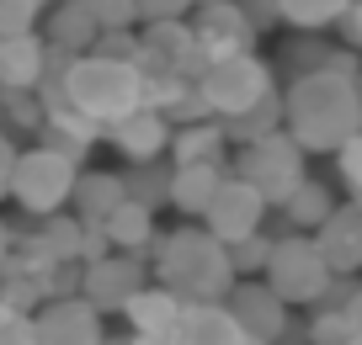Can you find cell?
<instances>
[{
    "mask_svg": "<svg viewBox=\"0 0 362 345\" xmlns=\"http://www.w3.org/2000/svg\"><path fill=\"white\" fill-rule=\"evenodd\" d=\"M192 32H197V48H203L208 64H214V59H229V54H250L256 37H261L240 0H203L192 11Z\"/></svg>",
    "mask_w": 362,
    "mask_h": 345,
    "instance_id": "9c48e42d",
    "label": "cell"
},
{
    "mask_svg": "<svg viewBox=\"0 0 362 345\" xmlns=\"http://www.w3.org/2000/svg\"><path fill=\"white\" fill-rule=\"evenodd\" d=\"M320 250H325V260L341 271H357L362 266V202H346V207H336L325 223L315 229Z\"/></svg>",
    "mask_w": 362,
    "mask_h": 345,
    "instance_id": "ffe728a7",
    "label": "cell"
},
{
    "mask_svg": "<svg viewBox=\"0 0 362 345\" xmlns=\"http://www.w3.org/2000/svg\"><path fill=\"white\" fill-rule=\"evenodd\" d=\"M134 340H139V334H134ZM139 345H176V340H139Z\"/></svg>",
    "mask_w": 362,
    "mask_h": 345,
    "instance_id": "60d3db41",
    "label": "cell"
},
{
    "mask_svg": "<svg viewBox=\"0 0 362 345\" xmlns=\"http://www.w3.org/2000/svg\"><path fill=\"white\" fill-rule=\"evenodd\" d=\"M229 144H256V138H267V133H277L283 128V96L272 90V96H261L250 111H240V117H229Z\"/></svg>",
    "mask_w": 362,
    "mask_h": 345,
    "instance_id": "83f0119b",
    "label": "cell"
},
{
    "mask_svg": "<svg viewBox=\"0 0 362 345\" xmlns=\"http://www.w3.org/2000/svg\"><path fill=\"white\" fill-rule=\"evenodd\" d=\"M155 277L165 282L170 292H181L187 303H224L235 292L240 271L229 260V245L214 234V229H192L181 223L170 234H160L155 245Z\"/></svg>",
    "mask_w": 362,
    "mask_h": 345,
    "instance_id": "7a4b0ae2",
    "label": "cell"
},
{
    "mask_svg": "<svg viewBox=\"0 0 362 345\" xmlns=\"http://www.w3.org/2000/svg\"><path fill=\"white\" fill-rule=\"evenodd\" d=\"M309 149L298 144L288 128H277V133L256 138V144H240V159H235V176H245L250 186L261 191V197L272 202V207H283L288 197H293V186L309 176Z\"/></svg>",
    "mask_w": 362,
    "mask_h": 345,
    "instance_id": "8992f818",
    "label": "cell"
},
{
    "mask_svg": "<svg viewBox=\"0 0 362 345\" xmlns=\"http://www.w3.org/2000/svg\"><path fill=\"white\" fill-rule=\"evenodd\" d=\"M181 308H187V298H181V292H170L165 282H160V287H139L134 298H128L123 319L134 324L139 340H176Z\"/></svg>",
    "mask_w": 362,
    "mask_h": 345,
    "instance_id": "2e32d148",
    "label": "cell"
},
{
    "mask_svg": "<svg viewBox=\"0 0 362 345\" xmlns=\"http://www.w3.org/2000/svg\"><path fill=\"white\" fill-rule=\"evenodd\" d=\"M43 37L64 54H90L102 43V22L90 11V0H48V16H43Z\"/></svg>",
    "mask_w": 362,
    "mask_h": 345,
    "instance_id": "e0dca14e",
    "label": "cell"
},
{
    "mask_svg": "<svg viewBox=\"0 0 362 345\" xmlns=\"http://www.w3.org/2000/svg\"><path fill=\"white\" fill-rule=\"evenodd\" d=\"M80 181V149L69 144H33L16 155V176H11V197L22 212L48 218V212H64L75 197Z\"/></svg>",
    "mask_w": 362,
    "mask_h": 345,
    "instance_id": "277c9868",
    "label": "cell"
},
{
    "mask_svg": "<svg viewBox=\"0 0 362 345\" xmlns=\"http://www.w3.org/2000/svg\"><path fill=\"white\" fill-rule=\"evenodd\" d=\"M33 319H37V345H107V334H102V308H96L86 292L48 298Z\"/></svg>",
    "mask_w": 362,
    "mask_h": 345,
    "instance_id": "8fae6325",
    "label": "cell"
},
{
    "mask_svg": "<svg viewBox=\"0 0 362 345\" xmlns=\"http://www.w3.org/2000/svg\"><path fill=\"white\" fill-rule=\"evenodd\" d=\"M90 11H96L102 32H128V27H139V0H90Z\"/></svg>",
    "mask_w": 362,
    "mask_h": 345,
    "instance_id": "1f68e13d",
    "label": "cell"
},
{
    "mask_svg": "<svg viewBox=\"0 0 362 345\" xmlns=\"http://www.w3.org/2000/svg\"><path fill=\"white\" fill-rule=\"evenodd\" d=\"M272 245H277V239H267V234H250V239H240V245H229V260H235V271H240V277H245V271H267Z\"/></svg>",
    "mask_w": 362,
    "mask_h": 345,
    "instance_id": "d6a6232c",
    "label": "cell"
},
{
    "mask_svg": "<svg viewBox=\"0 0 362 345\" xmlns=\"http://www.w3.org/2000/svg\"><path fill=\"white\" fill-rule=\"evenodd\" d=\"M16 155H22V149H16V138L6 133V128H0V197H11V176H16Z\"/></svg>",
    "mask_w": 362,
    "mask_h": 345,
    "instance_id": "d590c367",
    "label": "cell"
},
{
    "mask_svg": "<svg viewBox=\"0 0 362 345\" xmlns=\"http://www.w3.org/2000/svg\"><path fill=\"white\" fill-rule=\"evenodd\" d=\"M107 345H139V340H134V334H128V340H107Z\"/></svg>",
    "mask_w": 362,
    "mask_h": 345,
    "instance_id": "b9f144b4",
    "label": "cell"
},
{
    "mask_svg": "<svg viewBox=\"0 0 362 345\" xmlns=\"http://www.w3.org/2000/svg\"><path fill=\"white\" fill-rule=\"evenodd\" d=\"M48 298H54V266H37V260L11 250V260L0 266V303H11L22 313H37Z\"/></svg>",
    "mask_w": 362,
    "mask_h": 345,
    "instance_id": "d6986e66",
    "label": "cell"
},
{
    "mask_svg": "<svg viewBox=\"0 0 362 345\" xmlns=\"http://www.w3.org/2000/svg\"><path fill=\"white\" fill-rule=\"evenodd\" d=\"M336 170H341V181H346V191L362 202V133L336 149Z\"/></svg>",
    "mask_w": 362,
    "mask_h": 345,
    "instance_id": "836d02e7",
    "label": "cell"
},
{
    "mask_svg": "<svg viewBox=\"0 0 362 345\" xmlns=\"http://www.w3.org/2000/svg\"><path fill=\"white\" fill-rule=\"evenodd\" d=\"M64 90L80 111H90L102 128L123 123L128 111L144 107V69L139 59H123V54H107V48H90V54H75L64 75Z\"/></svg>",
    "mask_w": 362,
    "mask_h": 345,
    "instance_id": "3957f363",
    "label": "cell"
},
{
    "mask_svg": "<svg viewBox=\"0 0 362 345\" xmlns=\"http://www.w3.org/2000/svg\"><path fill=\"white\" fill-rule=\"evenodd\" d=\"M197 6H203V0H197Z\"/></svg>",
    "mask_w": 362,
    "mask_h": 345,
    "instance_id": "f6af8a7d",
    "label": "cell"
},
{
    "mask_svg": "<svg viewBox=\"0 0 362 345\" xmlns=\"http://www.w3.org/2000/svg\"><path fill=\"white\" fill-rule=\"evenodd\" d=\"M245 6V16L256 22V32H272V27L283 22V11H277V0H240Z\"/></svg>",
    "mask_w": 362,
    "mask_h": 345,
    "instance_id": "8d00e7d4",
    "label": "cell"
},
{
    "mask_svg": "<svg viewBox=\"0 0 362 345\" xmlns=\"http://www.w3.org/2000/svg\"><path fill=\"white\" fill-rule=\"evenodd\" d=\"M346 319H351V329L362 334V287H357V292L346 298Z\"/></svg>",
    "mask_w": 362,
    "mask_h": 345,
    "instance_id": "f35d334b",
    "label": "cell"
},
{
    "mask_svg": "<svg viewBox=\"0 0 362 345\" xmlns=\"http://www.w3.org/2000/svg\"><path fill=\"white\" fill-rule=\"evenodd\" d=\"M0 345H37V319L0 303Z\"/></svg>",
    "mask_w": 362,
    "mask_h": 345,
    "instance_id": "4dcf8cb0",
    "label": "cell"
},
{
    "mask_svg": "<svg viewBox=\"0 0 362 345\" xmlns=\"http://www.w3.org/2000/svg\"><path fill=\"white\" fill-rule=\"evenodd\" d=\"M107 234H112L117 250H134V255H144L149 239H155V207H149V202H139V197H128L123 207L107 218Z\"/></svg>",
    "mask_w": 362,
    "mask_h": 345,
    "instance_id": "cb8c5ba5",
    "label": "cell"
},
{
    "mask_svg": "<svg viewBox=\"0 0 362 345\" xmlns=\"http://www.w3.org/2000/svg\"><path fill=\"white\" fill-rule=\"evenodd\" d=\"M229 149V128L224 117H203V123H181L170 138V159L176 165H203V159H224Z\"/></svg>",
    "mask_w": 362,
    "mask_h": 345,
    "instance_id": "603a6c76",
    "label": "cell"
},
{
    "mask_svg": "<svg viewBox=\"0 0 362 345\" xmlns=\"http://www.w3.org/2000/svg\"><path fill=\"white\" fill-rule=\"evenodd\" d=\"M283 212H288V223L293 229H320V223L336 212V197H330V186H320L315 176H304L293 186V197L283 202Z\"/></svg>",
    "mask_w": 362,
    "mask_h": 345,
    "instance_id": "484cf974",
    "label": "cell"
},
{
    "mask_svg": "<svg viewBox=\"0 0 362 345\" xmlns=\"http://www.w3.org/2000/svg\"><path fill=\"white\" fill-rule=\"evenodd\" d=\"M267 207H272V202L261 197V191L250 186L245 176H235V170H229L224 186H218V197L208 202L203 223L214 229L218 239H224V245H240V239L261 234V218H267Z\"/></svg>",
    "mask_w": 362,
    "mask_h": 345,
    "instance_id": "30bf717a",
    "label": "cell"
},
{
    "mask_svg": "<svg viewBox=\"0 0 362 345\" xmlns=\"http://www.w3.org/2000/svg\"><path fill=\"white\" fill-rule=\"evenodd\" d=\"M197 85H203L208 107H214V117H240V111H250L261 96H272V64L250 48V54H229V59H214V64L197 75Z\"/></svg>",
    "mask_w": 362,
    "mask_h": 345,
    "instance_id": "52a82bcc",
    "label": "cell"
},
{
    "mask_svg": "<svg viewBox=\"0 0 362 345\" xmlns=\"http://www.w3.org/2000/svg\"><path fill=\"white\" fill-rule=\"evenodd\" d=\"M357 90H362V69H357Z\"/></svg>",
    "mask_w": 362,
    "mask_h": 345,
    "instance_id": "ee69618b",
    "label": "cell"
},
{
    "mask_svg": "<svg viewBox=\"0 0 362 345\" xmlns=\"http://www.w3.org/2000/svg\"><path fill=\"white\" fill-rule=\"evenodd\" d=\"M229 165L224 159H203V165H170V207L181 212V218H203L208 202L218 197V186H224Z\"/></svg>",
    "mask_w": 362,
    "mask_h": 345,
    "instance_id": "ac0fdd59",
    "label": "cell"
},
{
    "mask_svg": "<svg viewBox=\"0 0 362 345\" xmlns=\"http://www.w3.org/2000/svg\"><path fill=\"white\" fill-rule=\"evenodd\" d=\"M43 123H48V111H43V96H37V90L0 85V128H6V133H37Z\"/></svg>",
    "mask_w": 362,
    "mask_h": 345,
    "instance_id": "4316f807",
    "label": "cell"
},
{
    "mask_svg": "<svg viewBox=\"0 0 362 345\" xmlns=\"http://www.w3.org/2000/svg\"><path fill=\"white\" fill-rule=\"evenodd\" d=\"M341 37H346V48L362 54V0H351V11L341 16Z\"/></svg>",
    "mask_w": 362,
    "mask_h": 345,
    "instance_id": "74e56055",
    "label": "cell"
},
{
    "mask_svg": "<svg viewBox=\"0 0 362 345\" xmlns=\"http://www.w3.org/2000/svg\"><path fill=\"white\" fill-rule=\"evenodd\" d=\"M139 69L144 75H170V80H197L208 69L197 32L187 16L176 22H144L139 27Z\"/></svg>",
    "mask_w": 362,
    "mask_h": 345,
    "instance_id": "ba28073f",
    "label": "cell"
},
{
    "mask_svg": "<svg viewBox=\"0 0 362 345\" xmlns=\"http://www.w3.org/2000/svg\"><path fill=\"white\" fill-rule=\"evenodd\" d=\"M75 212L86 223H107L117 207L128 202V181L123 176H112V170H80V181H75Z\"/></svg>",
    "mask_w": 362,
    "mask_h": 345,
    "instance_id": "7402d4cb",
    "label": "cell"
},
{
    "mask_svg": "<svg viewBox=\"0 0 362 345\" xmlns=\"http://www.w3.org/2000/svg\"><path fill=\"white\" fill-rule=\"evenodd\" d=\"M43 16H48V0H0V37L43 32Z\"/></svg>",
    "mask_w": 362,
    "mask_h": 345,
    "instance_id": "f1b7e54d",
    "label": "cell"
},
{
    "mask_svg": "<svg viewBox=\"0 0 362 345\" xmlns=\"http://www.w3.org/2000/svg\"><path fill=\"white\" fill-rule=\"evenodd\" d=\"M341 345H362V334H351V340H341Z\"/></svg>",
    "mask_w": 362,
    "mask_h": 345,
    "instance_id": "7bdbcfd3",
    "label": "cell"
},
{
    "mask_svg": "<svg viewBox=\"0 0 362 345\" xmlns=\"http://www.w3.org/2000/svg\"><path fill=\"white\" fill-rule=\"evenodd\" d=\"M261 277L272 282V292L293 308V303H320L330 292V282H336V266L325 260V250H320V239H309L304 229H293L288 239H277L272 245V260Z\"/></svg>",
    "mask_w": 362,
    "mask_h": 345,
    "instance_id": "5b68a950",
    "label": "cell"
},
{
    "mask_svg": "<svg viewBox=\"0 0 362 345\" xmlns=\"http://www.w3.org/2000/svg\"><path fill=\"white\" fill-rule=\"evenodd\" d=\"M277 11H283V27H293V32H325V27H341L351 0H277Z\"/></svg>",
    "mask_w": 362,
    "mask_h": 345,
    "instance_id": "d4e9b609",
    "label": "cell"
},
{
    "mask_svg": "<svg viewBox=\"0 0 362 345\" xmlns=\"http://www.w3.org/2000/svg\"><path fill=\"white\" fill-rule=\"evenodd\" d=\"M229 308H235V319L245 324L250 334H256L261 345L267 340H277V334L288 329V303L272 292V282L261 277V282H235V292H229Z\"/></svg>",
    "mask_w": 362,
    "mask_h": 345,
    "instance_id": "9a60e30c",
    "label": "cell"
},
{
    "mask_svg": "<svg viewBox=\"0 0 362 345\" xmlns=\"http://www.w3.org/2000/svg\"><path fill=\"white\" fill-rule=\"evenodd\" d=\"M48 75V37L43 32H16L0 37V85H22L37 90Z\"/></svg>",
    "mask_w": 362,
    "mask_h": 345,
    "instance_id": "44dd1931",
    "label": "cell"
},
{
    "mask_svg": "<svg viewBox=\"0 0 362 345\" xmlns=\"http://www.w3.org/2000/svg\"><path fill=\"white\" fill-rule=\"evenodd\" d=\"M176 345H261L229 303H187L176 324Z\"/></svg>",
    "mask_w": 362,
    "mask_h": 345,
    "instance_id": "5bb4252c",
    "label": "cell"
},
{
    "mask_svg": "<svg viewBox=\"0 0 362 345\" xmlns=\"http://www.w3.org/2000/svg\"><path fill=\"white\" fill-rule=\"evenodd\" d=\"M197 0H139V22H176V16H192Z\"/></svg>",
    "mask_w": 362,
    "mask_h": 345,
    "instance_id": "e575fe53",
    "label": "cell"
},
{
    "mask_svg": "<svg viewBox=\"0 0 362 345\" xmlns=\"http://www.w3.org/2000/svg\"><path fill=\"white\" fill-rule=\"evenodd\" d=\"M139 287H144V266H139L134 250H112V255L90 260L86 277H80V292H86L102 313H123Z\"/></svg>",
    "mask_w": 362,
    "mask_h": 345,
    "instance_id": "4fadbf2b",
    "label": "cell"
},
{
    "mask_svg": "<svg viewBox=\"0 0 362 345\" xmlns=\"http://www.w3.org/2000/svg\"><path fill=\"white\" fill-rule=\"evenodd\" d=\"M283 128L309 155H336L346 138L362 133V90L357 69H304L283 90Z\"/></svg>",
    "mask_w": 362,
    "mask_h": 345,
    "instance_id": "6da1fadb",
    "label": "cell"
},
{
    "mask_svg": "<svg viewBox=\"0 0 362 345\" xmlns=\"http://www.w3.org/2000/svg\"><path fill=\"white\" fill-rule=\"evenodd\" d=\"M11 250H16V239H11V229H6V223H0V266H6V260H11Z\"/></svg>",
    "mask_w": 362,
    "mask_h": 345,
    "instance_id": "ab89813d",
    "label": "cell"
},
{
    "mask_svg": "<svg viewBox=\"0 0 362 345\" xmlns=\"http://www.w3.org/2000/svg\"><path fill=\"white\" fill-rule=\"evenodd\" d=\"M351 319H346V303L341 308H325V313H315V324H309V340L315 345H341V340H351Z\"/></svg>",
    "mask_w": 362,
    "mask_h": 345,
    "instance_id": "f546056e",
    "label": "cell"
},
{
    "mask_svg": "<svg viewBox=\"0 0 362 345\" xmlns=\"http://www.w3.org/2000/svg\"><path fill=\"white\" fill-rule=\"evenodd\" d=\"M170 138H176V123H170L160 107H139V111H128L123 123H112L107 128V144L117 149V155L128 159V165H149V159H165L170 155Z\"/></svg>",
    "mask_w": 362,
    "mask_h": 345,
    "instance_id": "7c38bea8",
    "label": "cell"
}]
</instances>
